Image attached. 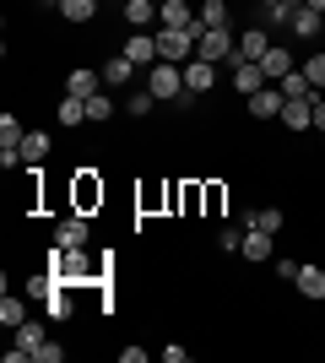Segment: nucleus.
Segmentation results:
<instances>
[{
    "label": "nucleus",
    "instance_id": "nucleus-10",
    "mask_svg": "<svg viewBox=\"0 0 325 363\" xmlns=\"http://www.w3.org/2000/svg\"><path fill=\"white\" fill-rule=\"evenodd\" d=\"M261 71H266V82H282V76H287V71H298V65H293V55H287L282 44H271V49L261 55Z\"/></svg>",
    "mask_w": 325,
    "mask_h": 363
},
{
    "label": "nucleus",
    "instance_id": "nucleus-13",
    "mask_svg": "<svg viewBox=\"0 0 325 363\" xmlns=\"http://www.w3.org/2000/svg\"><path fill=\"white\" fill-rule=\"evenodd\" d=\"M55 244H65V250H81V244H87V217H65V223L55 228Z\"/></svg>",
    "mask_w": 325,
    "mask_h": 363
},
{
    "label": "nucleus",
    "instance_id": "nucleus-28",
    "mask_svg": "<svg viewBox=\"0 0 325 363\" xmlns=\"http://www.w3.org/2000/svg\"><path fill=\"white\" fill-rule=\"evenodd\" d=\"M108 114H114V104H108L103 92H93V98H87V125H103Z\"/></svg>",
    "mask_w": 325,
    "mask_h": 363
},
{
    "label": "nucleus",
    "instance_id": "nucleus-27",
    "mask_svg": "<svg viewBox=\"0 0 325 363\" xmlns=\"http://www.w3.org/2000/svg\"><path fill=\"white\" fill-rule=\"evenodd\" d=\"M55 288H60V282H55V272H44V277H28V298H38V303H44Z\"/></svg>",
    "mask_w": 325,
    "mask_h": 363
},
{
    "label": "nucleus",
    "instance_id": "nucleus-11",
    "mask_svg": "<svg viewBox=\"0 0 325 363\" xmlns=\"http://www.w3.org/2000/svg\"><path fill=\"white\" fill-rule=\"evenodd\" d=\"M233 87H239V92L249 98V92L271 87V82H266V71H261V65H249V60H233Z\"/></svg>",
    "mask_w": 325,
    "mask_h": 363
},
{
    "label": "nucleus",
    "instance_id": "nucleus-3",
    "mask_svg": "<svg viewBox=\"0 0 325 363\" xmlns=\"http://www.w3.org/2000/svg\"><path fill=\"white\" fill-rule=\"evenodd\" d=\"M195 60H212V65H222V60H239V38H228V28H201V44H195Z\"/></svg>",
    "mask_w": 325,
    "mask_h": 363
},
{
    "label": "nucleus",
    "instance_id": "nucleus-19",
    "mask_svg": "<svg viewBox=\"0 0 325 363\" xmlns=\"http://www.w3.org/2000/svg\"><path fill=\"white\" fill-rule=\"evenodd\" d=\"M125 22H130V28L157 22V0H125Z\"/></svg>",
    "mask_w": 325,
    "mask_h": 363
},
{
    "label": "nucleus",
    "instance_id": "nucleus-38",
    "mask_svg": "<svg viewBox=\"0 0 325 363\" xmlns=\"http://www.w3.org/2000/svg\"><path fill=\"white\" fill-rule=\"evenodd\" d=\"M314 130H325V104L314 98Z\"/></svg>",
    "mask_w": 325,
    "mask_h": 363
},
{
    "label": "nucleus",
    "instance_id": "nucleus-14",
    "mask_svg": "<svg viewBox=\"0 0 325 363\" xmlns=\"http://www.w3.org/2000/svg\"><path fill=\"white\" fill-rule=\"evenodd\" d=\"M293 282H298V293H304V298H314V303L325 298V272H320V266H298Z\"/></svg>",
    "mask_w": 325,
    "mask_h": 363
},
{
    "label": "nucleus",
    "instance_id": "nucleus-26",
    "mask_svg": "<svg viewBox=\"0 0 325 363\" xmlns=\"http://www.w3.org/2000/svg\"><path fill=\"white\" fill-rule=\"evenodd\" d=\"M22 320H28V303H16L11 293H6V303H0V325H6V331H16Z\"/></svg>",
    "mask_w": 325,
    "mask_h": 363
},
{
    "label": "nucleus",
    "instance_id": "nucleus-20",
    "mask_svg": "<svg viewBox=\"0 0 325 363\" xmlns=\"http://www.w3.org/2000/svg\"><path fill=\"white\" fill-rule=\"evenodd\" d=\"M103 82H108V87H125V82H136V65L125 60V55H114V60L103 65Z\"/></svg>",
    "mask_w": 325,
    "mask_h": 363
},
{
    "label": "nucleus",
    "instance_id": "nucleus-12",
    "mask_svg": "<svg viewBox=\"0 0 325 363\" xmlns=\"http://www.w3.org/2000/svg\"><path fill=\"white\" fill-rule=\"evenodd\" d=\"M157 22H163V28H195L201 16H190L185 0H157Z\"/></svg>",
    "mask_w": 325,
    "mask_h": 363
},
{
    "label": "nucleus",
    "instance_id": "nucleus-30",
    "mask_svg": "<svg viewBox=\"0 0 325 363\" xmlns=\"http://www.w3.org/2000/svg\"><path fill=\"white\" fill-rule=\"evenodd\" d=\"M22 136H28V130H22L11 114H0V147H22Z\"/></svg>",
    "mask_w": 325,
    "mask_h": 363
},
{
    "label": "nucleus",
    "instance_id": "nucleus-39",
    "mask_svg": "<svg viewBox=\"0 0 325 363\" xmlns=\"http://www.w3.org/2000/svg\"><path fill=\"white\" fill-rule=\"evenodd\" d=\"M304 6H314V11H325V0H304Z\"/></svg>",
    "mask_w": 325,
    "mask_h": 363
},
{
    "label": "nucleus",
    "instance_id": "nucleus-4",
    "mask_svg": "<svg viewBox=\"0 0 325 363\" xmlns=\"http://www.w3.org/2000/svg\"><path fill=\"white\" fill-rule=\"evenodd\" d=\"M55 266H49V272H55V282H87V277H93V266H87V255H81V250H65V244H55Z\"/></svg>",
    "mask_w": 325,
    "mask_h": 363
},
{
    "label": "nucleus",
    "instance_id": "nucleus-7",
    "mask_svg": "<svg viewBox=\"0 0 325 363\" xmlns=\"http://www.w3.org/2000/svg\"><path fill=\"white\" fill-rule=\"evenodd\" d=\"M212 87H217V65L212 60H185V92L201 98V92H212Z\"/></svg>",
    "mask_w": 325,
    "mask_h": 363
},
{
    "label": "nucleus",
    "instance_id": "nucleus-23",
    "mask_svg": "<svg viewBox=\"0 0 325 363\" xmlns=\"http://www.w3.org/2000/svg\"><path fill=\"white\" fill-rule=\"evenodd\" d=\"M44 342H49V336H44V325H33V320H22V325H16V342H11V347H44Z\"/></svg>",
    "mask_w": 325,
    "mask_h": 363
},
{
    "label": "nucleus",
    "instance_id": "nucleus-16",
    "mask_svg": "<svg viewBox=\"0 0 325 363\" xmlns=\"http://www.w3.org/2000/svg\"><path fill=\"white\" fill-rule=\"evenodd\" d=\"M239 255H244V260H271V233L249 228V233H244V244H239Z\"/></svg>",
    "mask_w": 325,
    "mask_h": 363
},
{
    "label": "nucleus",
    "instance_id": "nucleus-6",
    "mask_svg": "<svg viewBox=\"0 0 325 363\" xmlns=\"http://www.w3.org/2000/svg\"><path fill=\"white\" fill-rule=\"evenodd\" d=\"M282 104H287V98H282L277 82L261 87V92H249V114H255V120H282Z\"/></svg>",
    "mask_w": 325,
    "mask_h": 363
},
{
    "label": "nucleus",
    "instance_id": "nucleus-9",
    "mask_svg": "<svg viewBox=\"0 0 325 363\" xmlns=\"http://www.w3.org/2000/svg\"><path fill=\"white\" fill-rule=\"evenodd\" d=\"M271 49V33L266 28H249V33H239V60H249V65H261V55Z\"/></svg>",
    "mask_w": 325,
    "mask_h": 363
},
{
    "label": "nucleus",
    "instance_id": "nucleus-34",
    "mask_svg": "<svg viewBox=\"0 0 325 363\" xmlns=\"http://www.w3.org/2000/svg\"><path fill=\"white\" fill-rule=\"evenodd\" d=\"M76 201H81V206H93V201H103V184H93V179H76Z\"/></svg>",
    "mask_w": 325,
    "mask_h": 363
},
{
    "label": "nucleus",
    "instance_id": "nucleus-32",
    "mask_svg": "<svg viewBox=\"0 0 325 363\" xmlns=\"http://www.w3.org/2000/svg\"><path fill=\"white\" fill-rule=\"evenodd\" d=\"M125 108H130L136 120H147V114H152V108H157V98H152V92H147V87H141V92H130V104H125Z\"/></svg>",
    "mask_w": 325,
    "mask_h": 363
},
{
    "label": "nucleus",
    "instance_id": "nucleus-21",
    "mask_svg": "<svg viewBox=\"0 0 325 363\" xmlns=\"http://www.w3.org/2000/svg\"><path fill=\"white\" fill-rule=\"evenodd\" d=\"M293 33L298 38H320V11H314V6H298L293 11Z\"/></svg>",
    "mask_w": 325,
    "mask_h": 363
},
{
    "label": "nucleus",
    "instance_id": "nucleus-25",
    "mask_svg": "<svg viewBox=\"0 0 325 363\" xmlns=\"http://www.w3.org/2000/svg\"><path fill=\"white\" fill-rule=\"evenodd\" d=\"M93 11H98V0H60L65 22H93Z\"/></svg>",
    "mask_w": 325,
    "mask_h": 363
},
{
    "label": "nucleus",
    "instance_id": "nucleus-17",
    "mask_svg": "<svg viewBox=\"0 0 325 363\" xmlns=\"http://www.w3.org/2000/svg\"><path fill=\"white\" fill-rule=\"evenodd\" d=\"M277 87H282V98H314V82L304 76V65H298V71H287Z\"/></svg>",
    "mask_w": 325,
    "mask_h": 363
},
{
    "label": "nucleus",
    "instance_id": "nucleus-40",
    "mask_svg": "<svg viewBox=\"0 0 325 363\" xmlns=\"http://www.w3.org/2000/svg\"><path fill=\"white\" fill-rule=\"evenodd\" d=\"M261 6H266V11H271V6H282V0H261Z\"/></svg>",
    "mask_w": 325,
    "mask_h": 363
},
{
    "label": "nucleus",
    "instance_id": "nucleus-35",
    "mask_svg": "<svg viewBox=\"0 0 325 363\" xmlns=\"http://www.w3.org/2000/svg\"><path fill=\"white\" fill-rule=\"evenodd\" d=\"M33 358H38V363H60L65 347H60V342H44V347H33Z\"/></svg>",
    "mask_w": 325,
    "mask_h": 363
},
{
    "label": "nucleus",
    "instance_id": "nucleus-2",
    "mask_svg": "<svg viewBox=\"0 0 325 363\" xmlns=\"http://www.w3.org/2000/svg\"><path fill=\"white\" fill-rule=\"evenodd\" d=\"M147 92H152L157 104H173V98L185 92V65H173V60H157L152 71H147Z\"/></svg>",
    "mask_w": 325,
    "mask_h": 363
},
{
    "label": "nucleus",
    "instance_id": "nucleus-18",
    "mask_svg": "<svg viewBox=\"0 0 325 363\" xmlns=\"http://www.w3.org/2000/svg\"><path fill=\"white\" fill-rule=\"evenodd\" d=\"M65 92H76V98H93V92H98V71H87V65H76V71L65 76Z\"/></svg>",
    "mask_w": 325,
    "mask_h": 363
},
{
    "label": "nucleus",
    "instance_id": "nucleus-15",
    "mask_svg": "<svg viewBox=\"0 0 325 363\" xmlns=\"http://www.w3.org/2000/svg\"><path fill=\"white\" fill-rule=\"evenodd\" d=\"M16 152H22V163H28V168H38V163L49 157V136H44V130H28Z\"/></svg>",
    "mask_w": 325,
    "mask_h": 363
},
{
    "label": "nucleus",
    "instance_id": "nucleus-1",
    "mask_svg": "<svg viewBox=\"0 0 325 363\" xmlns=\"http://www.w3.org/2000/svg\"><path fill=\"white\" fill-rule=\"evenodd\" d=\"M195 44H201V22L195 28H163L157 33V60L185 65V60H195Z\"/></svg>",
    "mask_w": 325,
    "mask_h": 363
},
{
    "label": "nucleus",
    "instance_id": "nucleus-37",
    "mask_svg": "<svg viewBox=\"0 0 325 363\" xmlns=\"http://www.w3.org/2000/svg\"><path fill=\"white\" fill-rule=\"evenodd\" d=\"M120 363H147V347H120Z\"/></svg>",
    "mask_w": 325,
    "mask_h": 363
},
{
    "label": "nucleus",
    "instance_id": "nucleus-8",
    "mask_svg": "<svg viewBox=\"0 0 325 363\" xmlns=\"http://www.w3.org/2000/svg\"><path fill=\"white\" fill-rule=\"evenodd\" d=\"M282 125H287V130H309L314 125V98H287V104H282Z\"/></svg>",
    "mask_w": 325,
    "mask_h": 363
},
{
    "label": "nucleus",
    "instance_id": "nucleus-22",
    "mask_svg": "<svg viewBox=\"0 0 325 363\" xmlns=\"http://www.w3.org/2000/svg\"><path fill=\"white\" fill-rule=\"evenodd\" d=\"M81 120H87V98L65 92V98H60V125H81Z\"/></svg>",
    "mask_w": 325,
    "mask_h": 363
},
{
    "label": "nucleus",
    "instance_id": "nucleus-5",
    "mask_svg": "<svg viewBox=\"0 0 325 363\" xmlns=\"http://www.w3.org/2000/svg\"><path fill=\"white\" fill-rule=\"evenodd\" d=\"M120 55H125L130 65H136V71H152V65H157V38H152L147 28H136V38H130V44H125Z\"/></svg>",
    "mask_w": 325,
    "mask_h": 363
},
{
    "label": "nucleus",
    "instance_id": "nucleus-33",
    "mask_svg": "<svg viewBox=\"0 0 325 363\" xmlns=\"http://www.w3.org/2000/svg\"><path fill=\"white\" fill-rule=\"evenodd\" d=\"M244 223H249V228H261V233H277V228H282V212H249Z\"/></svg>",
    "mask_w": 325,
    "mask_h": 363
},
{
    "label": "nucleus",
    "instance_id": "nucleus-31",
    "mask_svg": "<svg viewBox=\"0 0 325 363\" xmlns=\"http://www.w3.org/2000/svg\"><path fill=\"white\" fill-rule=\"evenodd\" d=\"M304 76H309V82H314V92L325 87V49H314L309 60H304Z\"/></svg>",
    "mask_w": 325,
    "mask_h": 363
},
{
    "label": "nucleus",
    "instance_id": "nucleus-24",
    "mask_svg": "<svg viewBox=\"0 0 325 363\" xmlns=\"http://www.w3.org/2000/svg\"><path fill=\"white\" fill-rule=\"evenodd\" d=\"M201 28H228V0H201Z\"/></svg>",
    "mask_w": 325,
    "mask_h": 363
},
{
    "label": "nucleus",
    "instance_id": "nucleus-36",
    "mask_svg": "<svg viewBox=\"0 0 325 363\" xmlns=\"http://www.w3.org/2000/svg\"><path fill=\"white\" fill-rule=\"evenodd\" d=\"M217 244H222V250H228V255H233V250L244 244V233H239V228H222V233H217Z\"/></svg>",
    "mask_w": 325,
    "mask_h": 363
},
{
    "label": "nucleus",
    "instance_id": "nucleus-29",
    "mask_svg": "<svg viewBox=\"0 0 325 363\" xmlns=\"http://www.w3.org/2000/svg\"><path fill=\"white\" fill-rule=\"evenodd\" d=\"M44 315H49V320H65V315H71V298H65V288H55V293L44 298Z\"/></svg>",
    "mask_w": 325,
    "mask_h": 363
}]
</instances>
